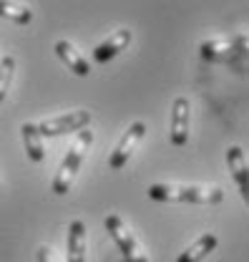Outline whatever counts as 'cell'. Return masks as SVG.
<instances>
[{"mask_svg":"<svg viewBox=\"0 0 249 262\" xmlns=\"http://www.w3.org/2000/svg\"><path fill=\"white\" fill-rule=\"evenodd\" d=\"M149 199L154 202H189V204H219L224 202L221 187H204V184H151Z\"/></svg>","mask_w":249,"mask_h":262,"instance_id":"obj_1","label":"cell"},{"mask_svg":"<svg viewBox=\"0 0 249 262\" xmlns=\"http://www.w3.org/2000/svg\"><path fill=\"white\" fill-rule=\"evenodd\" d=\"M91 144H94V131H88V129L78 131L76 141L71 144L65 159L61 162L58 171H56V177H53V194L61 196L71 189V184H73L76 174L81 171V164H83V159H86V151L91 149Z\"/></svg>","mask_w":249,"mask_h":262,"instance_id":"obj_2","label":"cell"},{"mask_svg":"<svg viewBox=\"0 0 249 262\" xmlns=\"http://www.w3.org/2000/svg\"><path fill=\"white\" fill-rule=\"evenodd\" d=\"M103 225L108 229V234L114 237V242L119 245V250H121V255H124L126 262H149V255L144 252L141 242L136 239V234L128 229V225H126L119 214H108Z\"/></svg>","mask_w":249,"mask_h":262,"instance_id":"obj_3","label":"cell"},{"mask_svg":"<svg viewBox=\"0 0 249 262\" xmlns=\"http://www.w3.org/2000/svg\"><path fill=\"white\" fill-rule=\"evenodd\" d=\"M144 134H146V124H144V121H133V124L124 131L121 141L116 144V149L111 151V159H108V169H111V171H119V169H124L126 164H128L131 154H133L136 146H139V141L144 139Z\"/></svg>","mask_w":249,"mask_h":262,"instance_id":"obj_4","label":"cell"},{"mask_svg":"<svg viewBox=\"0 0 249 262\" xmlns=\"http://www.w3.org/2000/svg\"><path fill=\"white\" fill-rule=\"evenodd\" d=\"M88 124H91L88 111H71V114H63V116H56V119L40 121L38 131H40V136H61V134H68V131L88 129Z\"/></svg>","mask_w":249,"mask_h":262,"instance_id":"obj_5","label":"cell"},{"mask_svg":"<svg viewBox=\"0 0 249 262\" xmlns=\"http://www.w3.org/2000/svg\"><path fill=\"white\" fill-rule=\"evenodd\" d=\"M169 139L174 146H184L189 141V98L179 96L171 108V124H169Z\"/></svg>","mask_w":249,"mask_h":262,"instance_id":"obj_6","label":"cell"},{"mask_svg":"<svg viewBox=\"0 0 249 262\" xmlns=\"http://www.w3.org/2000/svg\"><path fill=\"white\" fill-rule=\"evenodd\" d=\"M227 166H229V174H232V179L237 182V187L242 192V199L247 202V207H249V164L244 159L242 146H229V151H227Z\"/></svg>","mask_w":249,"mask_h":262,"instance_id":"obj_7","label":"cell"},{"mask_svg":"<svg viewBox=\"0 0 249 262\" xmlns=\"http://www.w3.org/2000/svg\"><path fill=\"white\" fill-rule=\"evenodd\" d=\"M128 43H131V31H126V28L116 31L114 35H108L103 43H98L94 48V61L96 63H108L111 58H116L124 51Z\"/></svg>","mask_w":249,"mask_h":262,"instance_id":"obj_8","label":"cell"},{"mask_svg":"<svg viewBox=\"0 0 249 262\" xmlns=\"http://www.w3.org/2000/svg\"><path fill=\"white\" fill-rule=\"evenodd\" d=\"M199 51H201V58L214 61V63H234V61H239L244 56L229 40H204Z\"/></svg>","mask_w":249,"mask_h":262,"instance_id":"obj_9","label":"cell"},{"mask_svg":"<svg viewBox=\"0 0 249 262\" xmlns=\"http://www.w3.org/2000/svg\"><path fill=\"white\" fill-rule=\"evenodd\" d=\"M56 56H58L76 76H88V73H91L88 61H86V58L73 48V43H68V40H58V43H56Z\"/></svg>","mask_w":249,"mask_h":262,"instance_id":"obj_10","label":"cell"},{"mask_svg":"<svg viewBox=\"0 0 249 262\" xmlns=\"http://www.w3.org/2000/svg\"><path fill=\"white\" fill-rule=\"evenodd\" d=\"M68 262H86V225L81 220L68 227Z\"/></svg>","mask_w":249,"mask_h":262,"instance_id":"obj_11","label":"cell"},{"mask_svg":"<svg viewBox=\"0 0 249 262\" xmlns=\"http://www.w3.org/2000/svg\"><path fill=\"white\" fill-rule=\"evenodd\" d=\"M217 242H219L217 234L207 232V234H201L199 239H194L187 250L179 255V260L176 262H201L209 252H214V250H217Z\"/></svg>","mask_w":249,"mask_h":262,"instance_id":"obj_12","label":"cell"},{"mask_svg":"<svg viewBox=\"0 0 249 262\" xmlns=\"http://www.w3.org/2000/svg\"><path fill=\"white\" fill-rule=\"evenodd\" d=\"M20 136H23V146H26V151H28V159H31V162H43L46 149H43V136H40V131H38V124L26 121V124L20 126Z\"/></svg>","mask_w":249,"mask_h":262,"instance_id":"obj_13","label":"cell"},{"mask_svg":"<svg viewBox=\"0 0 249 262\" xmlns=\"http://www.w3.org/2000/svg\"><path fill=\"white\" fill-rule=\"evenodd\" d=\"M0 18H8L18 26H28L33 20V10L28 5H18V3H5L0 0Z\"/></svg>","mask_w":249,"mask_h":262,"instance_id":"obj_14","label":"cell"},{"mask_svg":"<svg viewBox=\"0 0 249 262\" xmlns=\"http://www.w3.org/2000/svg\"><path fill=\"white\" fill-rule=\"evenodd\" d=\"M13 73H15V58L3 56L0 58V101H5V96H8V89L13 83Z\"/></svg>","mask_w":249,"mask_h":262,"instance_id":"obj_15","label":"cell"},{"mask_svg":"<svg viewBox=\"0 0 249 262\" xmlns=\"http://www.w3.org/2000/svg\"><path fill=\"white\" fill-rule=\"evenodd\" d=\"M229 43L239 51V53H249V35L247 33H239V35H232Z\"/></svg>","mask_w":249,"mask_h":262,"instance_id":"obj_16","label":"cell"},{"mask_svg":"<svg viewBox=\"0 0 249 262\" xmlns=\"http://www.w3.org/2000/svg\"><path fill=\"white\" fill-rule=\"evenodd\" d=\"M35 255H38V262H63L61 257H58V255H56V252L48 247V245L38 247V252H35Z\"/></svg>","mask_w":249,"mask_h":262,"instance_id":"obj_17","label":"cell"}]
</instances>
